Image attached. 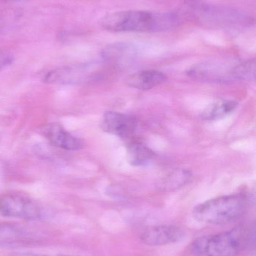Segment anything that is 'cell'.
Returning <instances> with one entry per match:
<instances>
[{
    "mask_svg": "<svg viewBox=\"0 0 256 256\" xmlns=\"http://www.w3.org/2000/svg\"><path fill=\"white\" fill-rule=\"evenodd\" d=\"M178 24L176 14L138 10L108 14L100 22L102 28L112 32H163L173 30Z\"/></svg>",
    "mask_w": 256,
    "mask_h": 256,
    "instance_id": "obj_1",
    "label": "cell"
},
{
    "mask_svg": "<svg viewBox=\"0 0 256 256\" xmlns=\"http://www.w3.org/2000/svg\"><path fill=\"white\" fill-rule=\"evenodd\" d=\"M246 200L240 194L223 196L197 206L192 214L198 222L223 225L236 220L246 208Z\"/></svg>",
    "mask_w": 256,
    "mask_h": 256,
    "instance_id": "obj_2",
    "label": "cell"
},
{
    "mask_svg": "<svg viewBox=\"0 0 256 256\" xmlns=\"http://www.w3.org/2000/svg\"><path fill=\"white\" fill-rule=\"evenodd\" d=\"M249 240L247 230L236 227L228 231L204 237L203 256H236L240 254Z\"/></svg>",
    "mask_w": 256,
    "mask_h": 256,
    "instance_id": "obj_3",
    "label": "cell"
},
{
    "mask_svg": "<svg viewBox=\"0 0 256 256\" xmlns=\"http://www.w3.org/2000/svg\"><path fill=\"white\" fill-rule=\"evenodd\" d=\"M0 214L7 218L38 220L42 216L39 204L29 197L20 194L0 196Z\"/></svg>",
    "mask_w": 256,
    "mask_h": 256,
    "instance_id": "obj_4",
    "label": "cell"
},
{
    "mask_svg": "<svg viewBox=\"0 0 256 256\" xmlns=\"http://www.w3.org/2000/svg\"><path fill=\"white\" fill-rule=\"evenodd\" d=\"M189 6L207 22H214L219 25H235L247 22V18L237 10H227L209 6L196 0H189Z\"/></svg>",
    "mask_w": 256,
    "mask_h": 256,
    "instance_id": "obj_5",
    "label": "cell"
},
{
    "mask_svg": "<svg viewBox=\"0 0 256 256\" xmlns=\"http://www.w3.org/2000/svg\"><path fill=\"white\" fill-rule=\"evenodd\" d=\"M92 68L87 64L66 66L48 72L44 81L48 84L70 85L79 84L91 79Z\"/></svg>",
    "mask_w": 256,
    "mask_h": 256,
    "instance_id": "obj_6",
    "label": "cell"
},
{
    "mask_svg": "<svg viewBox=\"0 0 256 256\" xmlns=\"http://www.w3.org/2000/svg\"><path fill=\"white\" fill-rule=\"evenodd\" d=\"M184 236V231L177 226H155L144 231L141 240L147 246H165L183 240Z\"/></svg>",
    "mask_w": 256,
    "mask_h": 256,
    "instance_id": "obj_7",
    "label": "cell"
},
{
    "mask_svg": "<svg viewBox=\"0 0 256 256\" xmlns=\"http://www.w3.org/2000/svg\"><path fill=\"white\" fill-rule=\"evenodd\" d=\"M101 127L108 134L127 138L135 134L137 122L130 116L116 111H107L104 114Z\"/></svg>",
    "mask_w": 256,
    "mask_h": 256,
    "instance_id": "obj_8",
    "label": "cell"
},
{
    "mask_svg": "<svg viewBox=\"0 0 256 256\" xmlns=\"http://www.w3.org/2000/svg\"><path fill=\"white\" fill-rule=\"evenodd\" d=\"M231 69L232 68L228 69L214 63H201L189 68L187 74L198 80L221 84L233 80Z\"/></svg>",
    "mask_w": 256,
    "mask_h": 256,
    "instance_id": "obj_9",
    "label": "cell"
},
{
    "mask_svg": "<svg viewBox=\"0 0 256 256\" xmlns=\"http://www.w3.org/2000/svg\"><path fill=\"white\" fill-rule=\"evenodd\" d=\"M43 135L56 147L66 150H80L84 143L78 137L68 132L58 123H51L43 128Z\"/></svg>",
    "mask_w": 256,
    "mask_h": 256,
    "instance_id": "obj_10",
    "label": "cell"
},
{
    "mask_svg": "<svg viewBox=\"0 0 256 256\" xmlns=\"http://www.w3.org/2000/svg\"><path fill=\"white\" fill-rule=\"evenodd\" d=\"M102 56L105 62L113 66H123L133 61L136 56V50L130 44H113L104 49Z\"/></svg>",
    "mask_w": 256,
    "mask_h": 256,
    "instance_id": "obj_11",
    "label": "cell"
},
{
    "mask_svg": "<svg viewBox=\"0 0 256 256\" xmlns=\"http://www.w3.org/2000/svg\"><path fill=\"white\" fill-rule=\"evenodd\" d=\"M165 74L157 70H144L132 74L126 80V85L139 90H149L166 81Z\"/></svg>",
    "mask_w": 256,
    "mask_h": 256,
    "instance_id": "obj_12",
    "label": "cell"
},
{
    "mask_svg": "<svg viewBox=\"0 0 256 256\" xmlns=\"http://www.w3.org/2000/svg\"><path fill=\"white\" fill-rule=\"evenodd\" d=\"M127 160L135 166H147L154 160L155 153L147 144L140 141H132L126 148Z\"/></svg>",
    "mask_w": 256,
    "mask_h": 256,
    "instance_id": "obj_13",
    "label": "cell"
},
{
    "mask_svg": "<svg viewBox=\"0 0 256 256\" xmlns=\"http://www.w3.org/2000/svg\"><path fill=\"white\" fill-rule=\"evenodd\" d=\"M28 240V232L15 224L0 222V246H15Z\"/></svg>",
    "mask_w": 256,
    "mask_h": 256,
    "instance_id": "obj_14",
    "label": "cell"
},
{
    "mask_svg": "<svg viewBox=\"0 0 256 256\" xmlns=\"http://www.w3.org/2000/svg\"><path fill=\"white\" fill-rule=\"evenodd\" d=\"M192 179V174L189 170H176L159 182V188L164 191L176 190L186 186Z\"/></svg>",
    "mask_w": 256,
    "mask_h": 256,
    "instance_id": "obj_15",
    "label": "cell"
},
{
    "mask_svg": "<svg viewBox=\"0 0 256 256\" xmlns=\"http://www.w3.org/2000/svg\"><path fill=\"white\" fill-rule=\"evenodd\" d=\"M237 104L232 100H219L209 105L201 114L203 120L206 121H216L225 118L234 112Z\"/></svg>",
    "mask_w": 256,
    "mask_h": 256,
    "instance_id": "obj_16",
    "label": "cell"
},
{
    "mask_svg": "<svg viewBox=\"0 0 256 256\" xmlns=\"http://www.w3.org/2000/svg\"><path fill=\"white\" fill-rule=\"evenodd\" d=\"M255 60H250L237 64L231 69L233 80L250 81L255 78Z\"/></svg>",
    "mask_w": 256,
    "mask_h": 256,
    "instance_id": "obj_17",
    "label": "cell"
},
{
    "mask_svg": "<svg viewBox=\"0 0 256 256\" xmlns=\"http://www.w3.org/2000/svg\"><path fill=\"white\" fill-rule=\"evenodd\" d=\"M13 61V55L9 51L0 49V70L10 66Z\"/></svg>",
    "mask_w": 256,
    "mask_h": 256,
    "instance_id": "obj_18",
    "label": "cell"
},
{
    "mask_svg": "<svg viewBox=\"0 0 256 256\" xmlns=\"http://www.w3.org/2000/svg\"><path fill=\"white\" fill-rule=\"evenodd\" d=\"M14 256H51L48 255H43V254H33V252H22V254H18Z\"/></svg>",
    "mask_w": 256,
    "mask_h": 256,
    "instance_id": "obj_19",
    "label": "cell"
},
{
    "mask_svg": "<svg viewBox=\"0 0 256 256\" xmlns=\"http://www.w3.org/2000/svg\"></svg>",
    "mask_w": 256,
    "mask_h": 256,
    "instance_id": "obj_20",
    "label": "cell"
}]
</instances>
